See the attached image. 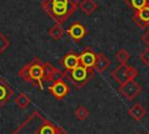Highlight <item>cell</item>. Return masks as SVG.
<instances>
[{"instance_id":"obj_1","label":"cell","mask_w":149,"mask_h":134,"mask_svg":"<svg viewBox=\"0 0 149 134\" xmlns=\"http://www.w3.org/2000/svg\"><path fill=\"white\" fill-rule=\"evenodd\" d=\"M42 9L56 23L65 22L79 7L78 0H42Z\"/></svg>"},{"instance_id":"obj_2","label":"cell","mask_w":149,"mask_h":134,"mask_svg":"<svg viewBox=\"0 0 149 134\" xmlns=\"http://www.w3.org/2000/svg\"><path fill=\"white\" fill-rule=\"evenodd\" d=\"M17 76L31 84L35 87L43 90V80H44V62H42L38 57H34L33 61L24 64L17 72Z\"/></svg>"},{"instance_id":"obj_3","label":"cell","mask_w":149,"mask_h":134,"mask_svg":"<svg viewBox=\"0 0 149 134\" xmlns=\"http://www.w3.org/2000/svg\"><path fill=\"white\" fill-rule=\"evenodd\" d=\"M65 77H68L69 80H71L76 89H81L94 77L93 68H86L79 64L73 70L65 71Z\"/></svg>"},{"instance_id":"obj_4","label":"cell","mask_w":149,"mask_h":134,"mask_svg":"<svg viewBox=\"0 0 149 134\" xmlns=\"http://www.w3.org/2000/svg\"><path fill=\"white\" fill-rule=\"evenodd\" d=\"M136 76H137V70L135 68H133L132 65H128L127 63L119 64L111 72V77L119 85H122V84H125V83H127L129 80H133Z\"/></svg>"},{"instance_id":"obj_5","label":"cell","mask_w":149,"mask_h":134,"mask_svg":"<svg viewBox=\"0 0 149 134\" xmlns=\"http://www.w3.org/2000/svg\"><path fill=\"white\" fill-rule=\"evenodd\" d=\"M119 92L123 97H126L127 99L133 100L137 94H140L142 92V86L133 79V80H129V82L120 85L119 86Z\"/></svg>"},{"instance_id":"obj_6","label":"cell","mask_w":149,"mask_h":134,"mask_svg":"<svg viewBox=\"0 0 149 134\" xmlns=\"http://www.w3.org/2000/svg\"><path fill=\"white\" fill-rule=\"evenodd\" d=\"M48 90H49V92H50L56 99H58V100L64 99V98L69 94V92H70L69 85H68L66 82L63 80V79H59V80L54 82V83L49 86Z\"/></svg>"},{"instance_id":"obj_7","label":"cell","mask_w":149,"mask_h":134,"mask_svg":"<svg viewBox=\"0 0 149 134\" xmlns=\"http://www.w3.org/2000/svg\"><path fill=\"white\" fill-rule=\"evenodd\" d=\"M34 134H68L62 127L55 125L48 119H43L42 125L35 131Z\"/></svg>"},{"instance_id":"obj_8","label":"cell","mask_w":149,"mask_h":134,"mask_svg":"<svg viewBox=\"0 0 149 134\" xmlns=\"http://www.w3.org/2000/svg\"><path fill=\"white\" fill-rule=\"evenodd\" d=\"M132 19L139 27L147 29L149 27V6H146L139 10H135Z\"/></svg>"},{"instance_id":"obj_9","label":"cell","mask_w":149,"mask_h":134,"mask_svg":"<svg viewBox=\"0 0 149 134\" xmlns=\"http://www.w3.org/2000/svg\"><path fill=\"white\" fill-rule=\"evenodd\" d=\"M61 64H62L64 71H71V70H73L74 68H77L80 64L79 55L74 54L73 51H69L61 59Z\"/></svg>"},{"instance_id":"obj_10","label":"cell","mask_w":149,"mask_h":134,"mask_svg":"<svg viewBox=\"0 0 149 134\" xmlns=\"http://www.w3.org/2000/svg\"><path fill=\"white\" fill-rule=\"evenodd\" d=\"M66 33L73 41H79L86 35V28L80 22H74L66 29Z\"/></svg>"},{"instance_id":"obj_11","label":"cell","mask_w":149,"mask_h":134,"mask_svg":"<svg viewBox=\"0 0 149 134\" xmlns=\"http://www.w3.org/2000/svg\"><path fill=\"white\" fill-rule=\"evenodd\" d=\"M95 59H97V54L91 48L84 49V51L79 55L80 64L86 66V68H93V65L95 63Z\"/></svg>"},{"instance_id":"obj_12","label":"cell","mask_w":149,"mask_h":134,"mask_svg":"<svg viewBox=\"0 0 149 134\" xmlns=\"http://www.w3.org/2000/svg\"><path fill=\"white\" fill-rule=\"evenodd\" d=\"M111 65V61L102 54V52H99L97 54V59H95V63L93 65V69L98 72V73H102L105 72L108 66Z\"/></svg>"},{"instance_id":"obj_13","label":"cell","mask_w":149,"mask_h":134,"mask_svg":"<svg viewBox=\"0 0 149 134\" xmlns=\"http://www.w3.org/2000/svg\"><path fill=\"white\" fill-rule=\"evenodd\" d=\"M13 92L14 91L9 87V85L3 79L0 78V106L9 101V99L13 96Z\"/></svg>"},{"instance_id":"obj_14","label":"cell","mask_w":149,"mask_h":134,"mask_svg":"<svg viewBox=\"0 0 149 134\" xmlns=\"http://www.w3.org/2000/svg\"><path fill=\"white\" fill-rule=\"evenodd\" d=\"M146 113H147V111H146V108H144L141 104H134V105L129 108V111H128L129 117H130L133 120H135V121H141V120L144 118Z\"/></svg>"},{"instance_id":"obj_15","label":"cell","mask_w":149,"mask_h":134,"mask_svg":"<svg viewBox=\"0 0 149 134\" xmlns=\"http://www.w3.org/2000/svg\"><path fill=\"white\" fill-rule=\"evenodd\" d=\"M79 8L84 14L91 15L98 8V5L94 0H83L79 2Z\"/></svg>"},{"instance_id":"obj_16","label":"cell","mask_w":149,"mask_h":134,"mask_svg":"<svg viewBox=\"0 0 149 134\" xmlns=\"http://www.w3.org/2000/svg\"><path fill=\"white\" fill-rule=\"evenodd\" d=\"M63 77H65V71H62L59 70L57 66H52L50 72L48 73L45 80L48 82H56V80H59V79H63Z\"/></svg>"},{"instance_id":"obj_17","label":"cell","mask_w":149,"mask_h":134,"mask_svg":"<svg viewBox=\"0 0 149 134\" xmlns=\"http://www.w3.org/2000/svg\"><path fill=\"white\" fill-rule=\"evenodd\" d=\"M48 34H49V36H50L52 40L59 41V40L63 37V35H64V29L62 28L61 24L56 23L55 26H52V27L48 30Z\"/></svg>"},{"instance_id":"obj_18","label":"cell","mask_w":149,"mask_h":134,"mask_svg":"<svg viewBox=\"0 0 149 134\" xmlns=\"http://www.w3.org/2000/svg\"><path fill=\"white\" fill-rule=\"evenodd\" d=\"M15 104L19 106V108H21V110H24L29 104H30V98L26 94V93H23V92H21V93H19L16 97H15Z\"/></svg>"},{"instance_id":"obj_19","label":"cell","mask_w":149,"mask_h":134,"mask_svg":"<svg viewBox=\"0 0 149 134\" xmlns=\"http://www.w3.org/2000/svg\"><path fill=\"white\" fill-rule=\"evenodd\" d=\"M126 3L130 9L135 12L146 6H149V0H126Z\"/></svg>"},{"instance_id":"obj_20","label":"cell","mask_w":149,"mask_h":134,"mask_svg":"<svg viewBox=\"0 0 149 134\" xmlns=\"http://www.w3.org/2000/svg\"><path fill=\"white\" fill-rule=\"evenodd\" d=\"M90 115V111L85 107V106H78L74 111V117L80 120V121H84L87 119V117Z\"/></svg>"},{"instance_id":"obj_21","label":"cell","mask_w":149,"mask_h":134,"mask_svg":"<svg viewBox=\"0 0 149 134\" xmlns=\"http://www.w3.org/2000/svg\"><path fill=\"white\" fill-rule=\"evenodd\" d=\"M115 58H116V61H118L120 64L127 63L128 59H129V54H128V51H127L126 49H120V50L115 54Z\"/></svg>"},{"instance_id":"obj_22","label":"cell","mask_w":149,"mask_h":134,"mask_svg":"<svg viewBox=\"0 0 149 134\" xmlns=\"http://www.w3.org/2000/svg\"><path fill=\"white\" fill-rule=\"evenodd\" d=\"M8 47H9V41H8V38H7L2 33H0V55H1L5 50H7Z\"/></svg>"},{"instance_id":"obj_23","label":"cell","mask_w":149,"mask_h":134,"mask_svg":"<svg viewBox=\"0 0 149 134\" xmlns=\"http://www.w3.org/2000/svg\"><path fill=\"white\" fill-rule=\"evenodd\" d=\"M139 58H140V61H141L144 65L149 66V47H147V48L140 54Z\"/></svg>"},{"instance_id":"obj_24","label":"cell","mask_w":149,"mask_h":134,"mask_svg":"<svg viewBox=\"0 0 149 134\" xmlns=\"http://www.w3.org/2000/svg\"><path fill=\"white\" fill-rule=\"evenodd\" d=\"M141 40H142V42H143L147 47H149V27H148V28L146 29V31L142 34Z\"/></svg>"},{"instance_id":"obj_25","label":"cell","mask_w":149,"mask_h":134,"mask_svg":"<svg viewBox=\"0 0 149 134\" xmlns=\"http://www.w3.org/2000/svg\"><path fill=\"white\" fill-rule=\"evenodd\" d=\"M148 134H149V132H148Z\"/></svg>"},{"instance_id":"obj_26","label":"cell","mask_w":149,"mask_h":134,"mask_svg":"<svg viewBox=\"0 0 149 134\" xmlns=\"http://www.w3.org/2000/svg\"><path fill=\"white\" fill-rule=\"evenodd\" d=\"M136 134H139V133H136Z\"/></svg>"}]
</instances>
